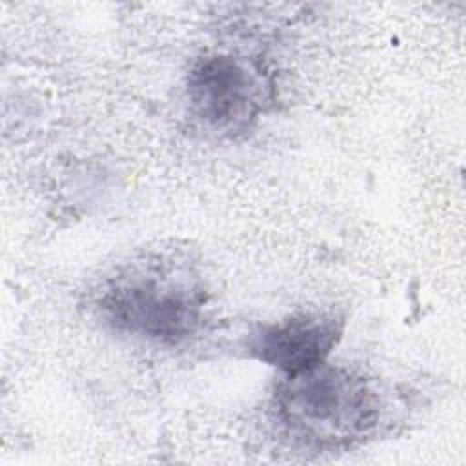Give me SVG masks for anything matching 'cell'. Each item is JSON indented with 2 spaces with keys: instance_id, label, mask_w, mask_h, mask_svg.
I'll use <instances>...</instances> for the list:
<instances>
[{
  "instance_id": "277c9868",
  "label": "cell",
  "mask_w": 466,
  "mask_h": 466,
  "mask_svg": "<svg viewBox=\"0 0 466 466\" xmlns=\"http://www.w3.org/2000/svg\"><path fill=\"white\" fill-rule=\"evenodd\" d=\"M344 326V317L335 309L297 311L253 329L246 350L280 375H293L326 362L340 342Z\"/></svg>"
},
{
  "instance_id": "6da1fadb",
  "label": "cell",
  "mask_w": 466,
  "mask_h": 466,
  "mask_svg": "<svg viewBox=\"0 0 466 466\" xmlns=\"http://www.w3.org/2000/svg\"><path fill=\"white\" fill-rule=\"evenodd\" d=\"M87 308L104 329L118 337L175 350L204 329L211 295L191 258L146 251L106 271L87 293Z\"/></svg>"
},
{
  "instance_id": "3957f363",
  "label": "cell",
  "mask_w": 466,
  "mask_h": 466,
  "mask_svg": "<svg viewBox=\"0 0 466 466\" xmlns=\"http://www.w3.org/2000/svg\"><path fill=\"white\" fill-rule=\"evenodd\" d=\"M277 95L275 73L262 56L208 51L193 60L184 80L191 120L217 138H238L266 115Z\"/></svg>"
},
{
  "instance_id": "7a4b0ae2",
  "label": "cell",
  "mask_w": 466,
  "mask_h": 466,
  "mask_svg": "<svg viewBox=\"0 0 466 466\" xmlns=\"http://www.w3.org/2000/svg\"><path fill=\"white\" fill-rule=\"evenodd\" d=\"M275 433L304 453H342L373 439L386 400L375 379L342 364L320 362L282 375L269 406Z\"/></svg>"
}]
</instances>
